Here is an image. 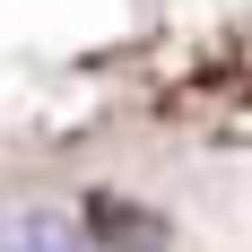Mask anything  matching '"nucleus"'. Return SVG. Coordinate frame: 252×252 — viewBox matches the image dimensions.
<instances>
[{
  "label": "nucleus",
  "mask_w": 252,
  "mask_h": 252,
  "mask_svg": "<svg viewBox=\"0 0 252 252\" xmlns=\"http://www.w3.org/2000/svg\"><path fill=\"white\" fill-rule=\"evenodd\" d=\"M78 226H87V244H104V252H174V226H165L157 209L122 200V191H87Z\"/></svg>",
  "instance_id": "obj_1"
},
{
  "label": "nucleus",
  "mask_w": 252,
  "mask_h": 252,
  "mask_svg": "<svg viewBox=\"0 0 252 252\" xmlns=\"http://www.w3.org/2000/svg\"><path fill=\"white\" fill-rule=\"evenodd\" d=\"M0 252H87V244H78V226L61 209H9L0 218Z\"/></svg>",
  "instance_id": "obj_2"
}]
</instances>
